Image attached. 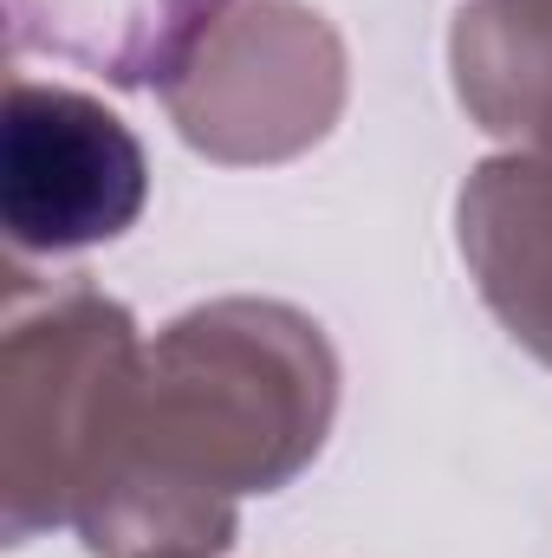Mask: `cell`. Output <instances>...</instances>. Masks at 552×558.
<instances>
[{
  "instance_id": "1",
  "label": "cell",
  "mask_w": 552,
  "mask_h": 558,
  "mask_svg": "<svg viewBox=\"0 0 552 558\" xmlns=\"http://www.w3.org/2000/svg\"><path fill=\"white\" fill-rule=\"evenodd\" d=\"M332 403L338 364L305 312L221 299L143 351L131 441L111 468H149L215 500L274 494L319 454Z\"/></svg>"
},
{
  "instance_id": "2",
  "label": "cell",
  "mask_w": 552,
  "mask_h": 558,
  "mask_svg": "<svg viewBox=\"0 0 552 558\" xmlns=\"http://www.w3.org/2000/svg\"><path fill=\"white\" fill-rule=\"evenodd\" d=\"M143 344L124 305L72 286L39 305L13 299L0 371L7 539L79 520L85 494L131 441Z\"/></svg>"
},
{
  "instance_id": "3",
  "label": "cell",
  "mask_w": 552,
  "mask_h": 558,
  "mask_svg": "<svg viewBox=\"0 0 552 558\" xmlns=\"http://www.w3.org/2000/svg\"><path fill=\"white\" fill-rule=\"evenodd\" d=\"M182 137L221 162H279L319 143L345 98V52L299 0H235L163 52Z\"/></svg>"
},
{
  "instance_id": "4",
  "label": "cell",
  "mask_w": 552,
  "mask_h": 558,
  "mask_svg": "<svg viewBox=\"0 0 552 558\" xmlns=\"http://www.w3.org/2000/svg\"><path fill=\"white\" fill-rule=\"evenodd\" d=\"M149 169L118 111L85 92L13 78L0 118V221L20 254H79L143 215Z\"/></svg>"
},
{
  "instance_id": "5",
  "label": "cell",
  "mask_w": 552,
  "mask_h": 558,
  "mask_svg": "<svg viewBox=\"0 0 552 558\" xmlns=\"http://www.w3.org/2000/svg\"><path fill=\"white\" fill-rule=\"evenodd\" d=\"M461 254L507 331L552 364V162H481L461 189Z\"/></svg>"
},
{
  "instance_id": "6",
  "label": "cell",
  "mask_w": 552,
  "mask_h": 558,
  "mask_svg": "<svg viewBox=\"0 0 552 558\" xmlns=\"http://www.w3.org/2000/svg\"><path fill=\"white\" fill-rule=\"evenodd\" d=\"M533 143H540V156H547V162H552V111H547V118H540V131H533Z\"/></svg>"
}]
</instances>
